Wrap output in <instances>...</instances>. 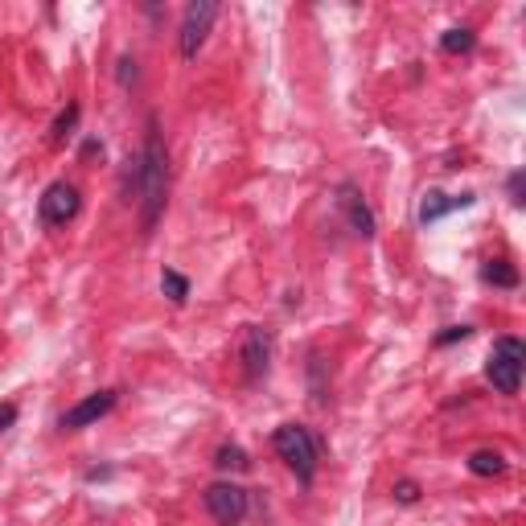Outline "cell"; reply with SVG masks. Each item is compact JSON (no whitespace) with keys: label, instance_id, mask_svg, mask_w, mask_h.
<instances>
[{"label":"cell","instance_id":"obj_1","mask_svg":"<svg viewBox=\"0 0 526 526\" xmlns=\"http://www.w3.org/2000/svg\"><path fill=\"white\" fill-rule=\"evenodd\" d=\"M132 190L140 198V235L148 239L157 231V218L165 210V194H169V153L161 144V128L157 116H148V132H144V148L132 169Z\"/></svg>","mask_w":526,"mask_h":526},{"label":"cell","instance_id":"obj_2","mask_svg":"<svg viewBox=\"0 0 526 526\" xmlns=\"http://www.w3.org/2000/svg\"><path fill=\"white\" fill-rule=\"evenodd\" d=\"M272 444H276L280 461L296 473V481L300 485H313V477H317V440H313V432L300 428V424H280L276 436H272Z\"/></svg>","mask_w":526,"mask_h":526},{"label":"cell","instance_id":"obj_3","mask_svg":"<svg viewBox=\"0 0 526 526\" xmlns=\"http://www.w3.org/2000/svg\"><path fill=\"white\" fill-rule=\"evenodd\" d=\"M522 370H526V346L518 337H498L490 350V362H485V379L494 383L498 395H518Z\"/></svg>","mask_w":526,"mask_h":526},{"label":"cell","instance_id":"obj_4","mask_svg":"<svg viewBox=\"0 0 526 526\" xmlns=\"http://www.w3.org/2000/svg\"><path fill=\"white\" fill-rule=\"evenodd\" d=\"M214 21H218V5H214V0H194V5L185 9V17H181V37H177L185 62L198 58V50L206 46V33H210Z\"/></svg>","mask_w":526,"mask_h":526},{"label":"cell","instance_id":"obj_5","mask_svg":"<svg viewBox=\"0 0 526 526\" xmlns=\"http://www.w3.org/2000/svg\"><path fill=\"white\" fill-rule=\"evenodd\" d=\"M79 210H83V198H79V190H74L70 181L46 185L42 202H37V214H42L46 227H66V222L79 218Z\"/></svg>","mask_w":526,"mask_h":526},{"label":"cell","instance_id":"obj_6","mask_svg":"<svg viewBox=\"0 0 526 526\" xmlns=\"http://www.w3.org/2000/svg\"><path fill=\"white\" fill-rule=\"evenodd\" d=\"M206 510L218 526H239L247 518V490H239L235 481H214L206 490Z\"/></svg>","mask_w":526,"mask_h":526},{"label":"cell","instance_id":"obj_7","mask_svg":"<svg viewBox=\"0 0 526 526\" xmlns=\"http://www.w3.org/2000/svg\"><path fill=\"white\" fill-rule=\"evenodd\" d=\"M116 403H120V391H95V395H87L83 403H74L66 416L58 420V428H62V432L91 428V424H99L103 416H111V411H116Z\"/></svg>","mask_w":526,"mask_h":526},{"label":"cell","instance_id":"obj_8","mask_svg":"<svg viewBox=\"0 0 526 526\" xmlns=\"http://www.w3.org/2000/svg\"><path fill=\"white\" fill-rule=\"evenodd\" d=\"M337 206H342V214H346V222H350L354 235L374 239V231H379V218H374L370 202L362 198V190H358L354 181H342V185H337Z\"/></svg>","mask_w":526,"mask_h":526},{"label":"cell","instance_id":"obj_9","mask_svg":"<svg viewBox=\"0 0 526 526\" xmlns=\"http://www.w3.org/2000/svg\"><path fill=\"white\" fill-rule=\"evenodd\" d=\"M268 362H272V333L259 329V325H247V337H243V370L247 379H263L268 374Z\"/></svg>","mask_w":526,"mask_h":526},{"label":"cell","instance_id":"obj_10","mask_svg":"<svg viewBox=\"0 0 526 526\" xmlns=\"http://www.w3.org/2000/svg\"><path fill=\"white\" fill-rule=\"evenodd\" d=\"M477 202V194H440V190H428L424 202H420V227H432V222L448 218L453 210H469Z\"/></svg>","mask_w":526,"mask_h":526},{"label":"cell","instance_id":"obj_11","mask_svg":"<svg viewBox=\"0 0 526 526\" xmlns=\"http://www.w3.org/2000/svg\"><path fill=\"white\" fill-rule=\"evenodd\" d=\"M469 473L473 477H502L506 473V457L494 453V448H477V453L469 457Z\"/></svg>","mask_w":526,"mask_h":526},{"label":"cell","instance_id":"obj_12","mask_svg":"<svg viewBox=\"0 0 526 526\" xmlns=\"http://www.w3.org/2000/svg\"><path fill=\"white\" fill-rule=\"evenodd\" d=\"M440 50H444V54H473V50H477V33L465 29V25L444 29V33H440Z\"/></svg>","mask_w":526,"mask_h":526},{"label":"cell","instance_id":"obj_13","mask_svg":"<svg viewBox=\"0 0 526 526\" xmlns=\"http://www.w3.org/2000/svg\"><path fill=\"white\" fill-rule=\"evenodd\" d=\"M214 469H218V473H247V469H251V457L243 453L239 444H222L218 453H214Z\"/></svg>","mask_w":526,"mask_h":526},{"label":"cell","instance_id":"obj_14","mask_svg":"<svg viewBox=\"0 0 526 526\" xmlns=\"http://www.w3.org/2000/svg\"><path fill=\"white\" fill-rule=\"evenodd\" d=\"M481 284H490V288H518V272L510 268L506 259H490L481 268Z\"/></svg>","mask_w":526,"mask_h":526},{"label":"cell","instance_id":"obj_15","mask_svg":"<svg viewBox=\"0 0 526 526\" xmlns=\"http://www.w3.org/2000/svg\"><path fill=\"white\" fill-rule=\"evenodd\" d=\"M161 292L169 296V305H185V300H190V280H185L181 272H173V268H165L161 272Z\"/></svg>","mask_w":526,"mask_h":526},{"label":"cell","instance_id":"obj_16","mask_svg":"<svg viewBox=\"0 0 526 526\" xmlns=\"http://www.w3.org/2000/svg\"><path fill=\"white\" fill-rule=\"evenodd\" d=\"M79 116H83V111H79V103H66V111H62V116L54 120V144H66L70 136H74V128H79Z\"/></svg>","mask_w":526,"mask_h":526},{"label":"cell","instance_id":"obj_17","mask_svg":"<svg viewBox=\"0 0 526 526\" xmlns=\"http://www.w3.org/2000/svg\"><path fill=\"white\" fill-rule=\"evenodd\" d=\"M473 337V325H448L444 333H436V346H453V342H465Z\"/></svg>","mask_w":526,"mask_h":526},{"label":"cell","instance_id":"obj_18","mask_svg":"<svg viewBox=\"0 0 526 526\" xmlns=\"http://www.w3.org/2000/svg\"><path fill=\"white\" fill-rule=\"evenodd\" d=\"M395 502H399V506H416V502H420V485H416V481H399V485H395Z\"/></svg>","mask_w":526,"mask_h":526},{"label":"cell","instance_id":"obj_19","mask_svg":"<svg viewBox=\"0 0 526 526\" xmlns=\"http://www.w3.org/2000/svg\"><path fill=\"white\" fill-rule=\"evenodd\" d=\"M522 185H526V173H522V169H514V173L506 177V194H510V202H514V206H522V202H526V198H522Z\"/></svg>","mask_w":526,"mask_h":526},{"label":"cell","instance_id":"obj_20","mask_svg":"<svg viewBox=\"0 0 526 526\" xmlns=\"http://www.w3.org/2000/svg\"><path fill=\"white\" fill-rule=\"evenodd\" d=\"M17 424V403H0V432H9Z\"/></svg>","mask_w":526,"mask_h":526},{"label":"cell","instance_id":"obj_21","mask_svg":"<svg viewBox=\"0 0 526 526\" xmlns=\"http://www.w3.org/2000/svg\"><path fill=\"white\" fill-rule=\"evenodd\" d=\"M120 83H124V87L136 83V62H132V58H120Z\"/></svg>","mask_w":526,"mask_h":526}]
</instances>
